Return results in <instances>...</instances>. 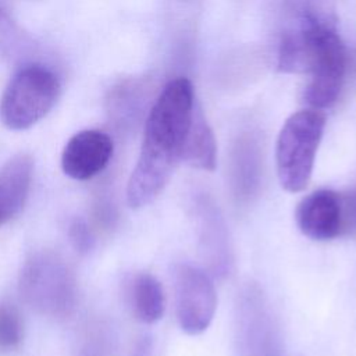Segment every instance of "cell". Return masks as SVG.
<instances>
[{
	"label": "cell",
	"mask_w": 356,
	"mask_h": 356,
	"mask_svg": "<svg viewBox=\"0 0 356 356\" xmlns=\"http://www.w3.org/2000/svg\"><path fill=\"white\" fill-rule=\"evenodd\" d=\"M195 110L189 79L175 78L163 88L146 118L140 153L127 185V202L132 209L150 203L168 182L182 159Z\"/></svg>",
	"instance_id": "obj_1"
},
{
	"label": "cell",
	"mask_w": 356,
	"mask_h": 356,
	"mask_svg": "<svg viewBox=\"0 0 356 356\" xmlns=\"http://www.w3.org/2000/svg\"><path fill=\"white\" fill-rule=\"evenodd\" d=\"M278 67L286 72L309 74L305 100L312 108L323 110L335 103L342 89L346 50L328 21L306 15L295 31L282 38Z\"/></svg>",
	"instance_id": "obj_2"
},
{
	"label": "cell",
	"mask_w": 356,
	"mask_h": 356,
	"mask_svg": "<svg viewBox=\"0 0 356 356\" xmlns=\"http://www.w3.org/2000/svg\"><path fill=\"white\" fill-rule=\"evenodd\" d=\"M19 295L24 302L49 317H67L76 303V278L70 266L50 250L31 254L19 274Z\"/></svg>",
	"instance_id": "obj_3"
},
{
	"label": "cell",
	"mask_w": 356,
	"mask_h": 356,
	"mask_svg": "<svg viewBox=\"0 0 356 356\" xmlns=\"http://www.w3.org/2000/svg\"><path fill=\"white\" fill-rule=\"evenodd\" d=\"M61 93L57 74L42 63L17 70L0 99V120L13 131H24L44 118Z\"/></svg>",
	"instance_id": "obj_4"
},
{
	"label": "cell",
	"mask_w": 356,
	"mask_h": 356,
	"mask_svg": "<svg viewBox=\"0 0 356 356\" xmlns=\"http://www.w3.org/2000/svg\"><path fill=\"white\" fill-rule=\"evenodd\" d=\"M324 127L325 115L317 108L296 111L284 122L275 145V164L285 191L300 192L307 186Z\"/></svg>",
	"instance_id": "obj_5"
},
{
	"label": "cell",
	"mask_w": 356,
	"mask_h": 356,
	"mask_svg": "<svg viewBox=\"0 0 356 356\" xmlns=\"http://www.w3.org/2000/svg\"><path fill=\"white\" fill-rule=\"evenodd\" d=\"M235 342L239 356H281L282 338L263 289L243 285L235 306Z\"/></svg>",
	"instance_id": "obj_6"
},
{
	"label": "cell",
	"mask_w": 356,
	"mask_h": 356,
	"mask_svg": "<svg viewBox=\"0 0 356 356\" xmlns=\"http://www.w3.org/2000/svg\"><path fill=\"white\" fill-rule=\"evenodd\" d=\"M175 298L181 328L191 335L203 332L210 325L217 305L210 277L197 267L179 264L175 270Z\"/></svg>",
	"instance_id": "obj_7"
},
{
	"label": "cell",
	"mask_w": 356,
	"mask_h": 356,
	"mask_svg": "<svg viewBox=\"0 0 356 356\" xmlns=\"http://www.w3.org/2000/svg\"><path fill=\"white\" fill-rule=\"evenodd\" d=\"M193 210L202 260L211 274L225 277L232 267V249L222 214L204 193L196 196Z\"/></svg>",
	"instance_id": "obj_8"
},
{
	"label": "cell",
	"mask_w": 356,
	"mask_h": 356,
	"mask_svg": "<svg viewBox=\"0 0 356 356\" xmlns=\"http://www.w3.org/2000/svg\"><path fill=\"white\" fill-rule=\"evenodd\" d=\"M111 138L99 129H83L68 139L61 153L63 171L78 181L102 172L113 157Z\"/></svg>",
	"instance_id": "obj_9"
},
{
	"label": "cell",
	"mask_w": 356,
	"mask_h": 356,
	"mask_svg": "<svg viewBox=\"0 0 356 356\" xmlns=\"http://www.w3.org/2000/svg\"><path fill=\"white\" fill-rule=\"evenodd\" d=\"M299 229L316 241H328L342 235L341 195L318 189L305 196L296 209Z\"/></svg>",
	"instance_id": "obj_10"
},
{
	"label": "cell",
	"mask_w": 356,
	"mask_h": 356,
	"mask_svg": "<svg viewBox=\"0 0 356 356\" xmlns=\"http://www.w3.org/2000/svg\"><path fill=\"white\" fill-rule=\"evenodd\" d=\"M32 175L33 159L26 153L15 154L0 168V225L22 210L31 189Z\"/></svg>",
	"instance_id": "obj_11"
},
{
	"label": "cell",
	"mask_w": 356,
	"mask_h": 356,
	"mask_svg": "<svg viewBox=\"0 0 356 356\" xmlns=\"http://www.w3.org/2000/svg\"><path fill=\"white\" fill-rule=\"evenodd\" d=\"M231 189L239 203H246L257 193L261 182V168L257 147L250 140H242L234 152L231 163Z\"/></svg>",
	"instance_id": "obj_12"
},
{
	"label": "cell",
	"mask_w": 356,
	"mask_h": 356,
	"mask_svg": "<svg viewBox=\"0 0 356 356\" xmlns=\"http://www.w3.org/2000/svg\"><path fill=\"white\" fill-rule=\"evenodd\" d=\"M128 302L135 317L146 324L159 321L163 317L165 300L161 284L149 273L134 275L128 285Z\"/></svg>",
	"instance_id": "obj_13"
},
{
	"label": "cell",
	"mask_w": 356,
	"mask_h": 356,
	"mask_svg": "<svg viewBox=\"0 0 356 356\" xmlns=\"http://www.w3.org/2000/svg\"><path fill=\"white\" fill-rule=\"evenodd\" d=\"M182 160L199 170L213 171L216 167V139L211 128L197 107L193 113V118L186 135Z\"/></svg>",
	"instance_id": "obj_14"
},
{
	"label": "cell",
	"mask_w": 356,
	"mask_h": 356,
	"mask_svg": "<svg viewBox=\"0 0 356 356\" xmlns=\"http://www.w3.org/2000/svg\"><path fill=\"white\" fill-rule=\"evenodd\" d=\"M39 53L36 42L11 18V15L0 7V58L19 67L36 63Z\"/></svg>",
	"instance_id": "obj_15"
},
{
	"label": "cell",
	"mask_w": 356,
	"mask_h": 356,
	"mask_svg": "<svg viewBox=\"0 0 356 356\" xmlns=\"http://www.w3.org/2000/svg\"><path fill=\"white\" fill-rule=\"evenodd\" d=\"M24 337L19 313L13 305L0 303V352L17 349Z\"/></svg>",
	"instance_id": "obj_16"
},
{
	"label": "cell",
	"mask_w": 356,
	"mask_h": 356,
	"mask_svg": "<svg viewBox=\"0 0 356 356\" xmlns=\"http://www.w3.org/2000/svg\"><path fill=\"white\" fill-rule=\"evenodd\" d=\"M70 241L72 243V246L81 252V253H86L92 249L93 246V236H92V231L89 229L88 224L82 220V218H75L71 225H70Z\"/></svg>",
	"instance_id": "obj_17"
},
{
	"label": "cell",
	"mask_w": 356,
	"mask_h": 356,
	"mask_svg": "<svg viewBox=\"0 0 356 356\" xmlns=\"http://www.w3.org/2000/svg\"><path fill=\"white\" fill-rule=\"evenodd\" d=\"M342 234L356 235V188L346 195H341Z\"/></svg>",
	"instance_id": "obj_18"
},
{
	"label": "cell",
	"mask_w": 356,
	"mask_h": 356,
	"mask_svg": "<svg viewBox=\"0 0 356 356\" xmlns=\"http://www.w3.org/2000/svg\"><path fill=\"white\" fill-rule=\"evenodd\" d=\"M110 334L97 327V330L86 338L81 356H106L110 352Z\"/></svg>",
	"instance_id": "obj_19"
}]
</instances>
